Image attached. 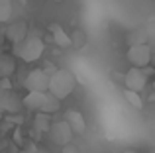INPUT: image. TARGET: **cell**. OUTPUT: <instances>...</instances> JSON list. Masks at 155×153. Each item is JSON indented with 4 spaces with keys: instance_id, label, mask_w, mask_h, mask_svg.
<instances>
[{
    "instance_id": "cell-2",
    "label": "cell",
    "mask_w": 155,
    "mask_h": 153,
    "mask_svg": "<svg viewBox=\"0 0 155 153\" xmlns=\"http://www.w3.org/2000/svg\"><path fill=\"white\" fill-rule=\"evenodd\" d=\"M77 86V76L69 69H57L49 76V92L55 94L57 98H67Z\"/></svg>"
},
{
    "instance_id": "cell-21",
    "label": "cell",
    "mask_w": 155,
    "mask_h": 153,
    "mask_svg": "<svg viewBox=\"0 0 155 153\" xmlns=\"http://www.w3.org/2000/svg\"><path fill=\"white\" fill-rule=\"evenodd\" d=\"M149 65H151V67H153V69H155V53L151 55V63H149Z\"/></svg>"
},
{
    "instance_id": "cell-25",
    "label": "cell",
    "mask_w": 155,
    "mask_h": 153,
    "mask_svg": "<svg viewBox=\"0 0 155 153\" xmlns=\"http://www.w3.org/2000/svg\"><path fill=\"white\" fill-rule=\"evenodd\" d=\"M55 2H63V0H55Z\"/></svg>"
},
{
    "instance_id": "cell-11",
    "label": "cell",
    "mask_w": 155,
    "mask_h": 153,
    "mask_svg": "<svg viewBox=\"0 0 155 153\" xmlns=\"http://www.w3.org/2000/svg\"><path fill=\"white\" fill-rule=\"evenodd\" d=\"M20 106H22V102H20V98L14 94V92L10 90H4L2 98H0V108L6 112H18Z\"/></svg>"
},
{
    "instance_id": "cell-1",
    "label": "cell",
    "mask_w": 155,
    "mask_h": 153,
    "mask_svg": "<svg viewBox=\"0 0 155 153\" xmlns=\"http://www.w3.org/2000/svg\"><path fill=\"white\" fill-rule=\"evenodd\" d=\"M43 49H45L43 39L39 37V35H35V34H28L22 41L14 43V49L12 51H14V55L20 57L22 61L34 63V61H38V59L43 55Z\"/></svg>"
},
{
    "instance_id": "cell-22",
    "label": "cell",
    "mask_w": 155,
    "mask_h": 153,
    "mask_svg": "<svg viewBox=\"0 0 155 153\" xmlns=\"http://www.w3.org/2000/svg\"><path fill=\"white\" fill-rule=\"evenodd\" d=\"M149 98H151V100H155V92H151V96H149Z\"/></svg>"
},
{
    "instance_id": "cell-4",
    "label": "cell",
    "mask_w": 155,
    "mask_h": 153,
    "mask_svg": "<svg viewBox=\"0 0 155 153\" xmlns=\"http://www.w3.org/2000/svg\"><path fill=\"white\" fill-rule=\"evenodd\" d=\"M24 86L28 88V92H45L49 90V75L45 73V69H34L28 73Z\"/></svg>"
},
{
    "instance_id": "cell-3",
    "label": "cell",
    "mask_w": 155,
    "mask_h": 153,
    "mask_svg": "<svg viewBox=\"0 0 155 153\" xmlns=\"http://www.w3.org/2000/svg\"><path fill=\"white\" fill-rule=\"evenodd\" d=\"M151 47L149 43H137V45H130L128 49V61L132 63V67H147L151 63Z\"/></svg>"
},
{
    "instance_id": "cell-18",
    "label": "cell",
    "mask_w": 155,
    "mask_h": 153,
    "mask_svg": "<svg viewBox=\"0 0 155 153\" xmlns=\"http://www.w3.org/2000/svg\"><path fill=\"white\" fill-rule=\"evenodd\" d=\"M61 153H79V149H77V145H73V143H67V145H63Z\"/></svg>"
},
{
    "instance_id": "cell-6",
    "label": "cell",
    "mask_w": 155,
    "mask_h": 153,
    "mask_svg": "<svg viewBox=\"0 0 155 153\" xmlns=\"http://www.w3.org/2000/svg\"><path fill=\"white\" fill-rule=\"evenodd\" d=\"M147 83H149V76L145 75V71L141 67H132L124 76V86L136 92H141L147 86Z\"/></svg>"
},
{
    "instance_id": "cell-14",
    "label": "cell",
    "mask_w": 155,
    "mask_h": 153,
    "mask_svg": "<svg viewBox=\"0 0 155 153\" xmlns=\"http://www.w3.org/2000/svg\"><path fill=\"white\" fill-rule=\"evenodd\" d=\"M147 30L145 28H140V30H132L128 35H126V41L128 45H137V43H147Z\"/></svg>"
},
{
    "instance_id": "cell-10",
    "label": "cell",
    "mask_w": 155,
    "mask_h": 153,
    "mask_svg": "<svg viewBox=\"0 0 155 153\" xmlns=\"http://www.w3.org/2000/svg\"><path fill=\"white\" fill-rule=\"evenodd\" d=\"M49 31H51V35H53V41H55L59 47H71L73 45L71 35H69L67 31L59 26V24H51V26H49Z\"/></svg>"
},
{
    "instance_id": "cell-24",
    "label": "cell",
    "mask_w": 155,
    "mask_h": 153,
    "mask_svg": "<svg viewBox=\"0 0 155 153\" xmlns=\"http://www.w3.org/2000/svg\"><path fill=\"white\" fill-rule=\"evenodd\" d=\"M20 2H22V4H26V2H28V0H20Z\"/></svg>"
},
{
    "instance_id": "cell-16",
    "label": "cell",
    "mask_w": 155,
    "mask_h": 153,
    "mask_svg": "<svg viewBox=\"0 0 155 153\" xmlns=\"http://www.w3.org/2000/svg\"><path fill=\"white\" fill-rule=\"evenodd\" d=\"M61 108V98H57L55 94H47V100H45V104H43V108H41V112H45V114H55L57 110Z\"/></svg>"
},
{
    "instance_id": "cell-23",
    "label": "cell",
    "mask_w": 155,
    "mask_h": 153,
    "mask_svg": "<svg viewBox=\"0 0 155 153\" xmlns=\"http://www.w3.org/2000/svg\"><path fill=\"white\" fill-rule=\"evenodd\" d=\"M0 120H2V108H0Z\"/></svg>"
},
{
    "instance_id": "cell-13",
    "label": "cell",
    "mask_w": 155,
    "mask_h": 153,
    "mask_svg": "<svg viewBox=\"0 0 155 153\" xmlns=\"http://www.w3.org/2000/svg\"><path fill=\"white\" fill-rule=\"evenodd\" d=\"M51 114H45V112H38L35 114V120H34V128L38 134H47L51 128V120H49Z\"/></svg>"
},
{
    "instance_id": "cell-15",
    "label": "cell",
    "mask_w": 155,
    "mask_h": 153,
    "mask_svg": "<svg viewBox=\"0 0 155 153\" xmlns=\"http://www.w3.org/2000/svg\"><path fill=\"white\" fill-rule=\"evenodd\" d=\"M124 98L128 100V104L132 108H136V110H141V108H143V100H141L140 92L130 90V88H124Z\"/></svg>"
},
{
    "instance_id": "cell-19",
    "label": "cell",
    "mask_w": 155,
    "mask_h": 153,
    "mask_svg": "<svg viewBox=\"0 0 155 153\" xmlns=\"http://www.w3.org/2000/svg\"><path fill=\"white\" fill-rule=\"evenodd\" d=\"M10 76H6V79H0V88H2V90H10Z\"/></svg>"
},
{
    "instance_id": "cell-7",
    "label": "cell",
    "mask_w": 155,
    "mask_h": 153,
    "mask_svg": "<svg viewBox=\"0 0 155 153\" xmlns=\"http://www.w3.org/2000/svg\"><path fill=\"white\" fill-rule=\"evenodd\" d=\"M47 94H49V90H45V92H28V96L22 100V104L28 108V110H34V112H41V108H43V104H45V100H47Z\"/></svg>"
},
{
    "instance_id": "cell-17",
    "label": "cell",
    "mask_w": 155,
    "mask_h": 153,
    "mask_svg": "<svg viewBox=\"0 0 155 153\" xmlns=\"http://www.w3.org/2000/svg\"><path fill=\"white\" fill-rule=\"evenodd\" d=\"M12 16V0H0V22H6Z\"/></svg>"
},
{
    "instance_id": "cell-5",
    "label": "cell",
    "mask_w": 155,
    "mask_h": 153,
    "mask_svg": "<svg viewBox=\"0 0 155 153\" xmlns=\"http://www.w3.org/2000/svg\"><path fill=\"white\" fill-rule=\"evenodd\" d=\"M49 138H51V142L55 143V145H67V143H71L73 142V130H71V126L67 124V120H61V122H53L51 124V128H49Z\"/></svg>"
},
{
    "instance_id": "cell-12",
    "label": "cell",
    "mask_w": 155,
    "mask_h": 153,
    "mask_svg": "<svg viewBox=\"0 0 155 153\" xmlns=\"http://www.w3.org/2000/svg\"><path fill=\"white\" fill-rule=\"evenodd\" d=\"M16 71V61L12 55H0V79H6V76H12Z\"/></svg>"
},
{
    "instance_id": "cell-8",
    "label": "cell",
    "mask_w": 155,
    "mask_h": 153,
    "mask_svg": "<svg viewBox=\"0 0 155 153\" xmlns=\"http://www.w3.org/2000/svg\"><path fill=\"white\" fill-rule=\"evenodd\" d=\"M65 120H67V124L71 126L73 134H84V130H87V122H84L83 114H81L79 110H69L67 114H65Z\"/></svg>"
},
{
    "instance_id": "cell-20",
    "label": "cell",
    "mask_w": 155,
    "mask_h": 153,
    "mask_svg": "<svg viewBox=\"0 0 155 153\" xmlns=\"http://www.w3.org/2000/svg\"><path fill=\"white\" fill-rule=\"evenodd\" d=\"M147 43H149V47H151V53H155V37H149Z\"/></svg>"
},
{
    "instance_id": "cell-26",
    "label": "cell",
    "mask_w": 155,
    "mask_h": 153,
    "mask_svg": "<svg viewBox=\"0 0 155 153\" xmlns=\"http://www.w3.org/2000/svg\"><path fill=\"white\" fill-rule=\"evenodd\" d=\"M153 153H155V149H153Z\"/></svg>"
},
{
    "instance_id": "cell-9",
    "label": "cell",
    "mask_w": 155,
    "mask_h": 153,
    "mask_svg": "<svg viewBox=\"0 0 155 153\" xmlns=\"http://www.w3.org/2000/svg\"><path fill=\"white\" fill-rule=\"evenodd\" d=\"M26 35H28V24L26 22H14L6 28V37L10 39L12 43L22 41Z\"/></svg>"
}]
</instances>
